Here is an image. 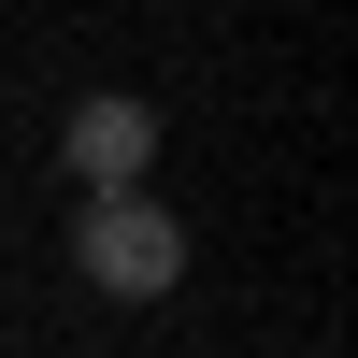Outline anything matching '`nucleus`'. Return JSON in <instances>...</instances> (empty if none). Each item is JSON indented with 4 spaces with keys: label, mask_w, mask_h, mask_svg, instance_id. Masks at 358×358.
<instances>
[{
    "label": "nucleus",
    "mask_w": 358,
    "mask_h": 358,
    "mask_svg": "<svg viewBox=\"0 0 358 358\" xmlns=\"http://www.w3.org/2000/svg\"><path fill=\"white\" fill-rule=\"evenodd\" d=\"M143 172H158V101L101 86V101L72 115V187H86V201H115V187H143Z\"/></svg>",
    "instance_id": "nucleus-2"
},
{
    "label": "nucleus",
    "mask_w": 358,
    "mask_h": 358,
    "mask_svg": "<svg viewBox=\"0 0 358 358\" xmlns=\"http://www.w3.org/2000/svg\"><path fill=\"white\" fill-rule=\"evenodd\" d=\"M72 273L101 287V301H172V287H187V229H172V201H158V187L86 201V215H72Z\"/></svg>",
    "instance_id": "nucleus-1"
}]
</instances>
